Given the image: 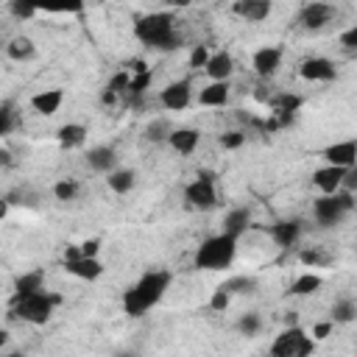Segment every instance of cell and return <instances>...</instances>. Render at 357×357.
<instances>
[{
  "mask_svg": "<svg viewBox=\"0 0 357 357\" xmlns=\"http://www.w3.org/2000/svg\"><path fill=\"white\" fill-rule=\"evenodd\" d=\"M170 282H173V273L165 271V268L145 271L134 284L126 287V293H123V312L128 318H142L145 312H151L165 298Z\"/></svg>",
  "mask_w": 357,
  "mask_h": 357,
  "instance_id": "6da1fadb",
  "label": "cell"
},
{
  "mask_svg": "<svg viewBox=\"0 0 357 357\" xmlns=\"http://www.w3.org/2000/svg\"><path fill=\"white\" fill-rule=\"evenodd\" d=\"M134 36L151 47V50H162V53H170L176 47H181V36L176 31V17L170 11H153V14H145L134 22Z\"/></svg>",
  "mask_w": 357,
  "mask_h": 357,
  "instance_id": "7a4b0ae2",
  "label": "cell"
},
{
  "mask_svg": "<svg viewBox=\"0 0 357 357\" xmlns=\"http://www.w3.org/2000/svg\"><path fill=\"white\" fill-rule=\"evenodd\" d=\"M237 257V237L234 234H212L206 237L198 251H195V268H204V271H223L234 262Z\"/></svg>",
  "mask_w": 357,
  "mask_h": 357,
  "instance_id": "3957f363",
  "label": "cell"
},
{
  "mask_svg": "<svg viewBox=\"0 0 357 357\" xmlns=\"http://www.w3.org/2000/svg\"><path fill=\"white\" fill-rule=\"evenodd\" d=\"M61 304V296L56 293H47V290H39L33 296H25L20 301H11L14 312L20 321H28V324H47L53 310Z\"/></svg>",
  "mask_w": 357,
  "mask_h": 357,
  "instance_id": "277c9868",
  "label": "cell"
},
{
  "mask_svg": "<svg viewBox=\"0 0 357 357\" xmlns=\"http://www.w3.org/2000/svg\"><path fill=\"white\" fill-rule=\"evenodd\" d=\"M351 209H354V195L346 192V190H340V192H335V195H318V198L312 201V218H315L324 229L337 226V223L346 218V212H351Z\"/></svg>",
  "mask_w": 357,
  "mask_h": 357,
  "instance_id": "5b68a950",
  "label": "cell"
},
{
  "mask_svg": "<svg viewBox=\"0 0 357 357\" xmlns=\"http://www.w3.org/2000/svg\"><path fill=\"white\" fill-rule=\"evenodd\" d=\"M315 351V340L301 326L282 329L271 343V357H310Z\"/></svg>",
  "mask_w": 357,
  "mask_h": 357,
  "instance_id": "8992f818",
  "label": "cell"
},
{
  "mask_svg": "<svg viewBox=\"0 0 357 357\" xmlns=\"http://www.w3.org/2000/svg\"><path fill=\"white\" fill-rule=\"evenodd\" d=\"M184 198L192 209H215L218 206V192H215V176L212 173H198V178H192L187 187H184Z\"/></svg>",
  "mask_w": 357,
  "mask_h": 357,
  "instance_id": "52a82bcc",
  "label": "cell"
},
{
  "mask_svg": "<svg viewBox=\"0 0 357 357\" xmlns=\"http://www.w3.org/2000/svg\"><path fill=\"white\" fill-rule=\"evenodd\" d=\"M321 156L326 159V165H335V167H354L357 165V139H340V142H332L321 151Z\"/></svg>",
  "mask_w": 357,
  "mask_h": 357,
  "instance_id": "ba28073f",
  "label": "cell"
},
{
  "mask_svg": "<svg viewBox=\"0 0 357 357\" xmlns=\"http://www.w3.org/2000/svg\"><path fill=\"white\" fill-rule=\"evenodd\" d=\"M190 98H192L190 81H173L159 92V103L170 112H184L190 106Z\"/></svg>",
  "mask_w": 357,
  "mask_h": 357,
  "instance_id": "9c48e42d",
  "label": "cell"
},
{
  "mask_svg": "<svg viewBox=\"0 0 357 357\" xmlns=\"http://www.w3.org/2000/svg\"><path fill=\"white\" fill-rule=\"evenodd\" d=\"M251 67H254V73H257L259 78H271V75L282 67V47H276V45L259 47V50L251 56Z\"/></svg>",
  "mask_w": 357,
  "mask_h": 357,
  "instance_id": "30bf717a",
  "label": "cell"
},
{
  "mask_svg": "<svg viewBox=\"0 0 357 357\" xmlns=\"http://www.w3.org/2000/svg\"><path fill=\"white\" fill-rule=\"evenodd\" d=\"M332 17H335V6H329V3H307L301 8V14H298V22L307 31H318L326 22H332Z\"/></svg>",
  "mask_w": 357,
  "mask_h": 357,
  "instance_id": "8fae6325",
  "label": "cell"
},
{
  "mask_svg": "<svg viewBox=\"0 0 357 357\" xmlns=\"http://www.w3.org/2000/svg\"><path fill=\"white\" fill-rule=\"evenodd\" d=\"M343 178H346V170L343 167H335V165H324L312 173V184L321 190V195H335L343 190Z\"/></svg>",
  "mask_w": 357,
  "mask_h": 357,
  "instance_id": "7c38bea8",
  "label": "cell"
},
{
  "mask_svg": "<svg viewBox=\"0 0 357 357\" xmlns=\"http://www.w3.org/2000/svg\"><path fill=\"white\" fill-rule=\"evenodd\" d=\"M298 75H301L304 81H332L337 73H335V64H332L329 59H324V56H312V59L301 61Z\"/></svg>",
  "mask_w": 357,
  "mask_h": 357,
  "instance_id": "4fadbf2b",
  "label": "cell"
},
{
  "mask_svg": "<svg viewBox=\"0 0 357 357\" xmlns=\"http://www.w3.org/2000/svg\"><path fill=\"white\" fill-rule=\"evenodd\" d=\"M229 81H209L206 86H201L198 92V106H209V109H220L229 103Z\"/></svg>",
  "mask_w": 357,
  "mask_h": 357,
  "instance_id": "5bb4252c",
  "label": "cell"
},
{
  "mask_svg": "<svg viewBox=\"0 0 357 357\" xmlns=\"http://www.w3.org/2000/svg\"><path fill=\"white\" fill-rule=\"evenodd\" d=\"M231 11L237 17H243V20H248V22H262L273 11V6L268 0H237L231 6Z\"/></svg>",
  "mask_w": 357,
  "mask_h": 357,
  "instance_id": "9a60e30c",
  "label": "cell"
},
{
  "mask_svg": "<svg viewBox=\"0 0 357 357\" xmlns=\"http://www.w3.org/2000/svg\"><path fill=\"white\" fill-rule=\"evenodd\" d=\"M61 100H64V92H61V89H42V92H36V95L31 98V106H33L36 114L53 117V114L59 112Z\"/></svg>",
  "mask_w": 357,
  "mask_h": 357,
  "instance_id": "2e32d148",
  "label": "cell"
},
{
  "mask_svg": "<svg viewBox=\"0 0 357 357\" xmlns=\"http://www.w3.org/2000/svg\"><path fill=\"white\" fill-rule=\"evenodd\" d=\"M268 234L279 248H290V245H296V240L301 234V223L298 220H279L268 229Z\"/></svg>",
  "mask_w": 357,
  "mask_h": 357,
  "instance_id": "e0dca14e",
  "label": "cell"
},
{
  "mask_svg": "<svg viewBox=\"0 0 357 357\" xmlns=\"http://www.w3.org/2000/svg\"><path fill=\"white\" fill-rule=\"evenodd\" d=\"M64 271L78 276V279H86V282H95L100 273H103V262L98 257H81V259H73V262H64Z\"/></svg>",
  "mask_w": 357,
  "mask_h": 357,
  "instance_id": "ac0fdd59",
  "label": "cell"
},
{
  "mask_svg": "<svg viewBox=\"0 0 357 357\" xmlns=\"http://www.w3.org/2000/svg\"><path fill=\"white\" fill-rule=\"evenodd\" d=\"M204 70H206V75L212 81H229L231 73H234V61H231V56L226 50H218V53H212V59L206 61Z\"/></svg>",
  "mask_w": 357,
  "mask_h": 357,
  "instance_id": "d6986e66",
  "label": "cell"
},
{
  "mask_svg": "<svg viewBox=\"0 0 357 357\" xmlns=\"http://www.w3.org/2000/svg\"><path fill=\"white\" fill-rule=\"evenodd\" d=\"M39 290H45V276H42V271H28V273H22V276L14 282V296H11V301H20V298L33 296V293H39Z\"/></svg>",
  "mask_w": 357,
  "mask_h": 357,
  "instance_id": "ffe728a7",
  "label": "cell"
},
{
  "mask_svg": "<svg viewBox=\"0 0 357 357\" xmlns=\"http://www.w3.org/2000/svg\"><path fill=\"white\" fill-rule=\"evenodd\" d=\"M56 139L64 151H73V148H81L86 142V128L81 123H64L59 131H56Z\"/></svg>",
  "mask_w": 357,
  "mask_h": 357,
  "instance_id": "44dd1931",
  "label": "cell"
},
{
  "mask_svg": "<svg viewBox=\"0 0 357 357\" xmlns=\"http://www.w3.org/2000/svg\"><path fill=\"white\" fill-rule=\"evenodd\" d=\"M198 139H201V131H195V128H176L167 142H170V148L178 151L181 156H190V153L198 148Z\"/></svg>",
  "mask_w": 357,
  "mask_h": 357,
  "instance_id": "7402d4cb",
  "label": "cell"
},
{
  "mask_svg": "<svg viewBox=\"0 0 357 357\" xmlns=\"http://www.w3.org/2000/svg\"><path fill=\"white\" fill-rule=\"evenodd\" d=\"M114 162H117V156H114V148H109V145L89 148V153H86V165L92 170H98V173H112Z\"/></svg>",
  "mask_w": 357,
  "mask_h": 357,
  "instance_id": "603a6c76",
  "label": "cell"
},
{
  "mask_svg": "<svg viewBox=\"0 0 357 357\" xmlns=\"http://www.w3.org/2000/svg\"><path fill=\"white\" fill-rule=\"evenodd\" d=\"M6 53H8V59H14V61H31V59H36V45H33L31 36H14V39L6 45Z\"/></svg>",
  "mask_w": 357,
  "mask_h": 357,
  "instance_id": "cb8c5ba5",
  "label": "cell"
},
{
  "mask_svg": "<svg viewBox=\"0 0 357 357\" xmlns=\"http://www.w3.org/2000/svg\"><path fill=\"white\" fill-rule=\"evenodd\" d=\"M268 103H271V112H273V114L293 117V114L298 112V106H301V98H298V95H290V92H279V95H273Z\"/></svg>",
  "mask_w": 357,
  "mask_h": 357,
  "instance_id": "d4e9b609",
  "label": "cell"
},
{
  "mask_svg": "<svg viewBox=\"0 0 357 357\" xmlns=\"http://www.w3.org/2000/svg\"><path fill=\"white\" fill-rule=\"evenodd\" d=\"M248 220H251V212L248 209H231L226 218H223V231L226 234H234V237H240L245 229H248Z\"/></svg>",
  "mask_w": 357,
  "mask_h": 357,
  "instance_id": "484cf974",
  "label": "cell"
},
{
  "mask_svg": "<svg viewBox=\"0 0 357 357\" xmlns=\"http://www.w3.org/2000/svg\"><path fill=\"white\" fill-rule=\"evenodd\" d=\"M134 170H126V167H117V170H112L109 173V178H106V184H109V190L112 192H117V195H126L131 187H134Z\"/></svg>",
  "mask_w": 357,
  "mask_h": 357,
  "instance_id": "4316f807",
  "label": "cell"
},
{
  "mask_svg": "<svg viewBox=\"0 0 357 357\" xmlns=\"http://www.w3.org/2000/svg\"><path fill=\"white\" fill-rule=\"evenodd\" d=\"M318 287H321V276L312 273V271H307V273L296 276V282L290 284V293H293V296H310V293H315Z\"/></svg>",
  "mask_w": 357,
  "mask_h": 357,
  "instance_id": "83f0119b",
  "label": "cell"
},
{
  "mask_svg": "<svg viewBox=\"0 0 357 357\" xmlns=\"http://www.w3.org/2000/svg\"><path fill=\"white\" fill-rule=\"evenodd\" d=\"M357 318V304L351 298H337L332 304V324H351Z\"/></svg>",
  "mask_w": 357,
  "mask_h": 357,
  "instance_id": "f1b7e54d",
  "label": "cell"
},
{
  "mask_svg": "<svg viewBox=\"0 0 357 357\" xmlns=\"http://www.w3.org/2000/svg\"><path fill=\"white\" fill-rule=\"evenodd\" d=\"M298 262L301 265H307V268H326L329 262H332V254H326L324 248H304L301 254H298Z\"/></svg>",
  "mask_w": 357,
  "mask_h": 357,
  "instance_id": "f546056e",
  "label": "cell"
},
{
  "mask_svg": "<svg viewBox=\"0 0 357 357\" xmlns=\"http://www.w3.org/2000/svg\"><path fill=\"white\" fill-rule=\"evenodd\" d=\"M176 128L165 120V117H159V120H153L148 128H145V137L148 139H153V142H159V139H170V134H173Z\"/></svg>",
  "mask_w": 357,
  "mask_h": 357,
  "instance_id": "4dcf8cb0",
  "label": "cell"
},
{
  "mask_svg": "<svg viewBox=\"0 0 357 357\" xmlns=\"http://www.w3.org/2000/svg\"><path fill=\"white\" fill-rule=\"evenodd\" d=\"M223 287L234 296V293H254L257 290V279L251 276H231L229 282H223Z\"/></svg>",
  "mask_w": 357,
  "mask_h": 357,
  "instance_id": "1f68e13d",
  "label": "cell"
},
{
  "mask_svg": "<svg viewBox=\"0 0 357 357\" xmlns=\"http://www.w3.org/2000/svg\"><path fill=\"white\" fill-rule=\"evenodd\" d=\"M53 195H56L59 201H73V198L78 195V181H75V178H61V181H56Z\"/></svg>",
  "mask_w": 357,
  "mask_h": 357,
  "instance_id": "d6a6232c",
  "label": "cell"
},
{
  "mask_svg": "<svg viewBox=\"0 0 357 357\" xmlns=\"http://www.w3.org/2000/svg\"><path fill=\"white\" fill-rule=\"evenodd\" d=\"M151 78H153V73L148 70V73H139V75H131V86H128V95L131 98H139V95H145L148 92V86H151Z\"/></svg>",
  "mask_w": 357,
  "mask_h": 357,
  "instance_id": "836d02e7",
  "label": "cell"
},
{
  "mask_svg": "<svg viewBox=\"0 0 357 357\" xmlns=\"http://www.w3.org/2000/svg\"><path fill=\"white\" fill-rule=\"evenodd\" d=\"M243 145H245V131L234 128V131L220 134V148H223V151H237V148H243Z\"/></svg>",
  "mask_w": 357,
  "mask_h": 357,
  "instance_id": "e575fe53",
  "label": "cell"
},
{
  "mask_svg": "<svg viewBox=\"0 0 357 357\" xmlns=\"http://www.w3.org/2000/svg\"><path fill=\"white\" fill-rule=\"evenodd\" d=\"M259 326H262V321H259L257 312H245V315L237 321V329H240L245 337H254V335L259 332Z\"/></svg>",
  "mask_w": 357,
  "mask_h": 357,
  "instance_id": "d590c367",
  "label": "cell"
},
{
  "mask_svg": "<svg viewBox=\"0 0 357 357\" xmlns=\"http://www.w3.org/2000/svg\"><path fill=\"white\" fill-rule=\"evenodd\" d=\"M17 20H31V17H36L39 14V8L36 6H31V3H22V0H11L8 6H6Z\"/></svg>",
  "mask_w": 357,
  "mask_h": 357,
  "instance_id": "8d00e7d4",
  "label": "cell"
},
{
  "mask_svg": "<svg viewBox=\"0 0 357 357\" xmlns=\"http://www.w3.org/2000/svg\"><path fill=\"white\" fill-rule=\"evenodd\" d=\"M229 301H231V293L223 287V284H218L215 290H212V298H209V307L215 310V312H223L226 307H229Z\"/></svg>",
  "mask_w": 357,
  "mask_h": 357,
  "instance_id": "74e56055",
  "label": "cell"
},
{
  "mask_svg": "<svg viewBox=\"0 0 357 357\" xmlns=\"http://www.w3.org/2000/svg\"><path fill=\"white\" fill-rule=\"evenodd\" d=\"M128 86H131V73H128V70H120V73H117V75H112V81L106 84V89H112L114 95L128 92Z\"/></svg>",
  "mask_w": 357,
  "mask_h": 357,
  "instance_id": "f35d334b",
  "label": "cell"
},
{
  "mask_svg": "<svg viewBox=\"0 0 357 357\" xmlns=\"http://www.w3.org/2000/svg\"><path fill=\"white\" fill-rule=\"evenodd\" d=\"M11 128H14V106H11V100H3V106H0V134L6 137V134H11Z\"/></svg>",
  "mask_w": 357,
  "mask_h": 357,
  "instance_id": "ab89813d",
  "label": "cell"
},
{
  "mask_svg": "<svg viewBox=\"0 0 357 357\" xmlns=\"http://www.w3.org/2000/svg\"><path fill=\"white\" fill-rule=\"evenodd\" d=\"M209 59H212L209 47H206V45H195L192 53H190V67H192V70H201V67H206Z\"/></svg>",
  "mask_w": 357,
  "mask_h": 357,
  "instance_id": "60d3db41",
  "label": "cell"
},
{
  "mask_svg": "<svg viewBox=\"0 0 357 357\" xmlns=\"http://www.w3.org/2000/svg\"><path fill=\"white\" fill-rule=\"evenodd\" d=\"M340 45H343V50L357 53V25H351V28H346V31L340 33Z\"/></svg>",
  "mask_w": 357,
  "mask_h": 357,
  "instance_id": "b9f144b4",
  "label": "cell"
},
{
  "mask_svg": "<svg viewBox=\"0 0 357 357\" xmlns=\"http://www.w3.org/2000/svg\"><path fill=\"white\" fill-rule=\"evenodd\" d=\"M332 321H321V324H315L312 326V340H326L329 337V332H332Z\"/></svg>",
  "mask_w": 357,
  "mask_h": 357,
  "instance_id": "7bdbcfd3",
  "label": "cell"
},
{
  "mask_svg": "<svg viewBox=\"0 0 357 357\" xmlns=\"http://www.w3.org/2000/svg\"><path fill=\"white\" fill-rule=\"evenodd\" d=\"M81 251H84V257H98V251H100V240H98V237L84 240V243H81Z\"/></svg>",
  "mask_w": 357,
  "mask_h": 357,
  "instance_id": "ee69618b",
  "label": "cell"
},
{
  "mask_svg": "<svg viewBox=\"0 0 357 357\" xmlns=\"http://www.w3.org/2000/svg\"><path fill=\"white\" fill-rule=\"evenodd\" d=\"M343 190H346V192H354V190H357V165L346 170V178H343Z\"/></svg>",
  "mask_w": 357,
  "mask_h": 357,
  "instance_id": "f6af8a7d",
  "label": "cell"
},
{
  "mask_svg": "<svg viewBox=\"0 0 357 357\" xmlns=\"http://www.w3.org/2000/svg\"><path fill=\"white\" fill-rule=\"evenodd\" d=\"M100 100H103V106H114V103H117V95H114L112 89H103V95H100Z\"/></svg>",
  "mask_w": 357,
  "mask_h": 357,
  "instance_id": "bcb514c9",
  "label": "cell"
},
{
  "mask_svg": "<svg viewBox=\"0 0 357 357\" xmlns=\"http://www.w3.org/2000/svg\"><path fill=\"white\" fill-rule=\"evenodd\" d=\"M0 156H3V165L8 167V165H11V156H8V151H0Z\"/></svg>",
  "mask_w": 357,
  "mask_h": 357,
  "instance_id": "7dc6e473",
  "label": "cell"
},
{
  "mask_svg": "<svg viewBox=\"0 0 357 357\" xmlns=\"http://www.w3.org/2000/svg\"><path fill=\"white\" fill-rule=\"evenodd\" d=\"M6 357H22V351H8Z\"/></svg>",
  "mask_w": 357,
  "mask_h": 357,
  "instance_id": "c3c4849f",
  "label": "cell"
},
{
  "mask_svg": "<svg viewBox=\"0 0 357 357\" xmlns=\"http://www.w3.org/2000/svg\"><path fill=\"white\" fill-rule=\"evenodd\" d=\"M120 357H137V354H120Z\"/></svg>",
  "mask_w": 357,
  "mask_h": 357,
  "instance_id": "681fc988",
  "label": "cell"
}]
</instances>
